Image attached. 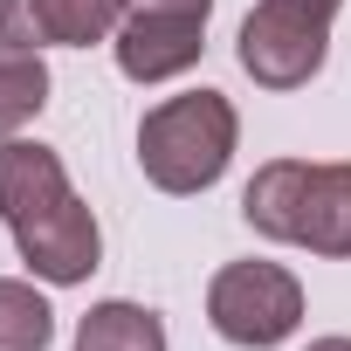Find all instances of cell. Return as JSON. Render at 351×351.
<instances>
[{"instance_id":"8fae6325","label":"cell","mask_w":351,"mask_h":351,"mask_svg":"<svg viewBox=\"0 0 351 351\" xmlns=\"http://www.w3.org/2000/svg\"><path fill=\"white\" fill-rule=\"evenodd\" d=\"M131 8H172V14H214V0H131Z\"/></svg>"},{"instance_id":"3957f363","label":"cell","mask_w":351,"mask_h":351,"mask_svg":"<svg viewBox=\"0 0 351 351\" xmlns=\"http://www.w3.org/2000/svg\"><path fill=\"white\" fill-rule=\"evenodd\" d=\"M241 117L221 90H186V97H165L145 110L138 124V165L158 193H207L228 158H234Z\"/></svg>"},{"instance_id":"277c9868","label":"cell","mask_w":351,"mask_h":351,"mask_svg":"<svg viewBox=\"0 0 351 351\" xmlns=\"http://www.w3.org/2000/svg\"><path fill=\"white\" fill-rule=\"evenodd\" d=\"M207 324L228 344L269 351V344H282L303 324V282L282 262H228L207 282Z\"/></svg>"},{"instance_id":"7c38bea8","label":"cell","mask_w":351,"mask_h":351,"mask_svg":"<svg viewBox=\"0 0 351 351\" xmlns=\"http://www.w3.org/2000/svg\"><path fill=\"white\" fill-rule=\"evenodd\" d=\"M289 8H310V14H324V21H330V14H337V0H289Z\"/></svg>"},{"instance_id":"8992f818","label":"cell","mask_w":351,"mask_h":351,"mask_svg":"<svg viewBox=\"0 0 351 351\" xmlns=\"http://www.w3.org/2000/svg\"><path fill=\"white\" fill-rule=\"evenodd\" d=\"M117 69L131 83H165V76H180L200 62L207 49V14H172V8H124L117 35Z\"/></svg>"},{"instance_id":"30bf717a","label":"cell","mask_w":351,"mask_h":351,"mask_svg":"<svg viewBox=\"0 0 351 351\" xmlns=\"http://www.w3.org/2000/svg\"><path fill=\"white\" fill-rule=\"evenodd\" d=\"M56 337V310L35 282L0 276V351H49Z\"/></svg>"},{"instance_id":"52a82bcc","label":"cell","mask_w":351,"mask_h":351,"mask_svg":"<svg viewBox=\"0 0 351 351\" xmlns=\"http://www.w3.org/2000/svg\"><path fill=\"white\" fill-rule=\"evenodd\" d=\"M131 0H0V42L21 49H90L110 42Z\"/></svg>"},{"instance_id":"4fadbf2b","label":"cell","mask_w":351,"mask_h":351,"mask_svg":"<svg viewBox=\"0 0 351 351\" xmlns=\"http://www.w3.org/2000/svg\"><path fill=\"white\" fill-rule=\"evenodd\" d=\"M310 351H351V337H317Z\"/></svg>"},{"instance_id":"7a4b0ae2","label":"cell","mask_w":351,"mask_h":351,"mask_svg":"<svg viewBox=\"0 0 351 351\" xmlns=\"http://www.w3.org/2000/svg\"><path fill=\"white\" fill-rule=\"evenodd\" d=\"M241 214L255 234L310 248V255H351V165H310V158H269L248 193Z\"/></svg>"},{"instance_id":"9c48e42d","label":"cell","mask_w":351,"mask_h":351,"mask_svg":"<svg viewBox=\"0 0 351 351\" xmlns=\"http://www.w3.org/2000/svg\"><path fill=\"white\" fill-rule=\"evenodd\" d=\"M42 104H49V62H42V49L0 42V138H14L21 124H35Z\"/></svg>"},{"instance_id":"6da1fadb","label":"cell","mask_w":351,"mask_h":351,"mask_svg":"<svg viewBox=\"0 0 351 351\" xmlns=\"http://www.w3.org/2000/svg\"><path fill=\"white\" fill-rule=\"evenodd\" d=\"M0 214L14 228V248L21 262L42 276V282H83L97 262H104V228L97 214L76 200L69 172L49 145H28V138H0Z\"/></svg>"},{"instance_id":"ba28073f","label":"cell","mask_w":351,"mask_h":351,"mask_svg":"<svg viewBox=\"0 0 351 351\" xmlns=\"http://www.w3.org/2000/svg\"><path fill=\"white\" fill-rule=\"evenodd\" d=\"M76 351H165V324H158V310L110 296L76 324Z\"/></svg>"},{"instance_id":"5b68a950","label":"cell","mask_w":351,"mask_h":351,"mask_svg":"<svg viewBox=\"0 0 351 351\" xmlns=\"http://www.w3.org/2000/svg\"><path fill=\"white\" fill-rule=\"evenodd\" d=\"M234 56L262 90H303L330 56V21L310 8H289V0H255Z\"/></svg>"}]
</instances>
